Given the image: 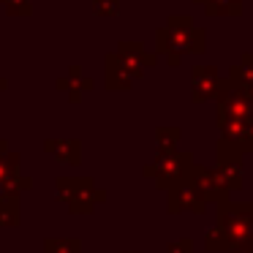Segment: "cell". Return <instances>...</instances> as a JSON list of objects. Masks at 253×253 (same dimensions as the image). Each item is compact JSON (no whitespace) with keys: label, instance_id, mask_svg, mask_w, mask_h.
Masks as SVG:
<instances>
[{"label":"cell","instance_id":"6da1fadb","mask_svg":"<svg viewBox=\"0 0 253 253\" xmlns=\"http://www.w3.org/2000/svg\"><path fill=\"white\" fill-rule=\"evenodd\" d=\"M215 226L204 237L210 253H229L234 248L253 245V202H218Z\"/></svg>","mask_w":253,"mask_h":253},{"label":"cell","instance_id":"7a4b0ae2","mask_svg":"<svg viewBox=\"0 0 253 253\" xmlns=\"http://www.w3.org/2000/svg\"><path fill=\"white\" fill-rule=\"evenodd\" d=\"M57 202L66 204L71 215H87L95 204L106 202V193L95 188L90 177H60L57 180Z\"/></svg>","mask_w":253,"mask_h":253},{"label":"cell","instance_id":"3957f363","mask_svg":"<svg viewBox=\"0 0 253 253\" xmlns=\"http://www.w3.org/2000/svg\"><path fill=\"white\" fill-rule=\"evenodd\" d=\"M193 169V155L191 153H180V150H171V153H158V158L153 164L144 166V177L155 180V185L161 191H169L171 185L188 180Z\"/></svg>","mask_w":253,"mask_h":253},{"label":"cell","instance_id":"277c9868","mask_svg":"<svg viewBox=\"0 0 253 253\" xmlns=\"http://www.w3.org/2000/svg\"><path fill=\"white\" fill-rule=\"evenodd\" d=\"M204 207H207V199L196 191V185L191 180H182L166 191V210H169V215H177V212L202 215Z\"/></svg>","mask_w":253,"mask_h":253},{"label":"cell","instance_id":"5b68a950","mask_svg":"<svg viewBox=\"0 0 253 253\" xmlns=\"http://www.w3.org/2000/svg\"><path fill=\"white\" fill-rule=\"evenodd\" d=\"M240 158H242L240 150H234L231 144H226L223 139H220L215 171H218V177L223 180V185L229 188V191H240L242 188V161Z\"/></svg>","mask_w":253,"mask_h":253},{"label":"cell","instance_id":"8992f818","mask_svg":"<svg viewBox=\"0 0 253 253\" xmlns=\"http://www.w3.org/2000/svg\"><path fill=\"white\" fill-rule=\"evenodd\" d=\"M188 180L196 185V191L202 193L207 202H226L229 199V188L223 185V180L218 177V171L215 169H207V166H199V164H193V169H191V174H188Z\"/></svg>","mask_w":253,"mask_h":253},{"label":"cell","instance_id":"52a82bcc","mask_svg":"<svg viewBox=\"0 0 253 253\" xmlns=\"http://www.w3.org/2000/svg\"><path fill=\"white\" fill-rule=\"evenodd\" d=\"M44 150L52 158H57L60 164H68V166H77L82 161V144L77 139H49L44 144Z\"/></svg>","mask_w":253,"mask_h":253},{"label":"cell","instance_id":"ba28073f","mask_svg":"<svg viewBox=\"0 0 253 253\" xmlns=\"http://www.w3.org/2000/svg\"><path fill=\"white\" fill-rule=\"evenodd\" d=\"M22 223V210H19V196L0 199V229H17Z\"/></svg>","mask_w":253,"mask_h":253},{"label":"cell","instance_id":"9c48e42d","mask_svg":"<svg viewBox=\"0 0 253 253\" xmlns=\"http://www.w3.org/2000/svg\"><path fill=\"white\" fill-rule=\"evenodd\" d=\"M44 253H82V240L79 237H46Z\"/></svg>","mask_w":253,"mask_h":253},{"label":"cell","instance_id":"30bf717a","mask_svg":"<svg viewBox=\"0 0 253 253\" xmlns=\"http://www.w3.org/2000/svg\"><path fill=\"white\" fill-rule=\"evenodd\" d=\"M177 139H180V131H177V128H158V153H171V150H177Z\"/></svg>","mask_w":253,"mask_h":253},{"label":"cell","instance_id":"8fae6325","mask_svg":"<svg viewBox=\"0 0 253 253\" xmlns=\"http://www.w3.org/2000/svg\"><path fill=\"white\" fill-rule=\"evenodd\" d=\"M166 253H193V240H174L166 245Z\"/></svg>","mask_w":253,"mask_h":253},{"label":"cell","instance_id":"7c38bea8","mask_svg":"<svg viewBox=\"0 0 253 253\" xmlns=\"http://www.w3.org/2000/svg\"><path fill=\"white\" fill-rule=\"evenodd\" d=\"M6 6L11 8L14 14H28V11H30V3H28V0H6Z\"/></svg>","mask_w":253,"mask_h":253},{"label":"cell","instance_id":"4fadbf2b","mask_svg":"<svg viewBox=\"0 0 253 253\" xmlns=\"http://www.w3.org/2000/svg\"><path fill=\"white\" fill-rule=\"evenodd\" d=\"M229 253H253V245H245V248H234V251Z\"/></svg>","mask_w":253,"mask_h":253}]
</instances>
